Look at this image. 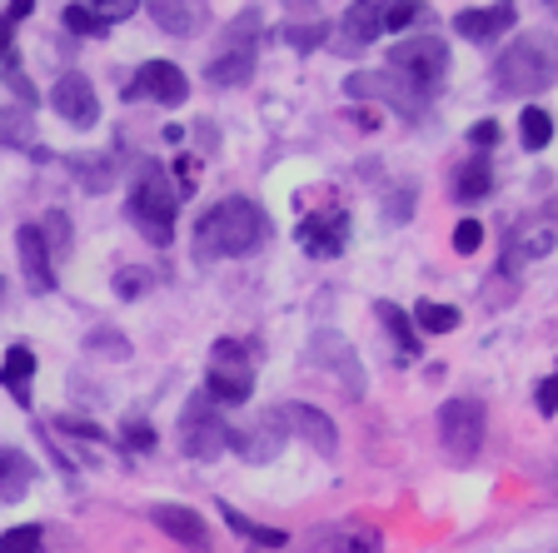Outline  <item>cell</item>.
Segmentation results:
<instances>
[{"label": "cell", "mask_w": 558, "mask_h": 553, "mask_svg": "<svg viewBox=\"0 0 558 553\" xmlns=\"http://www.w3.org/2000/svg\"><path fill=\"white\" fill-rule=\"evenodd\" d=\"M269 240V215L244 195H230L220 205H209L195 225V260H244V254L265 250Z\"/></svg>", "instance_id": "1"}, {"label": "cell", "mask_w": 558, "mask_h": 553, "mask_svg": "<svg viewBox=\"0 0 558 553\" xmlns=\"http://www.w3.org/2000/svg\"><path fill=\"white\" fill-rule=\"evenodd\" d=\"M558 85V46L548 35H519L499 60H494V91L523 100V95H544Z\"/></svg>", "instance_id": "2"}, {"label": "cell", "mask_w": 558, "mask_h": 553, "mask_svg": "<svg viewBox=\"0 0 558 553\" xmlns=\"http://www.w3.org/2000/svg\"><path fill=\"white\" fill-rule=\"evenodd\" d=\"M130 219L140 225V235L150 244H170L174 240V215H180V184H170L160 160H140L135 184H130V200H125Z\"/></svg>", "instance_id": "3"}, {"label": "cell", "mask_w": 558, "mask_h": 553, "mask_svg": "<svg viewBox=\"0 0 558 553\" xmlns=\"http://www.w3.org/2000/svg\"><path fill=\"white\" fill-rule=\"evenodd\" d=\"M384 70L429 105L434 95H439V85L449 81V46H444L439 35H404V40L389 50V65Z\"/></svg>", "instance_id": "4"}, {"label": "cell", "mask_w": 558, "mask_h": 553, "mask_svg": "<svg viewBox=\"0 0 558 553\" xmlns=\"http://www.w3.org/2000/svg\"><path fill=\"white\" fill-rule=\"evenodd\" d=\"M259 11H244L234 15V25L225 31L220 50L209 56L205 65V81L215 85V91H234V85H250V75H255V60H259Z\"/></svg>", "instance_id": "5"}, {"label": "cell", "mask_w": 558, "mask_h": 553, "mask_svg": "<svg viewBox=\"0 0 558 553\" xmlns=\"http://www.w3.org/2000/svg\"><path fill=\"white\" fill-rule=\"evenodd\" d=\"M439 444L453 464H474L478 449H484V434H488V414L478 399H444L439 404Z\"/></svg>", "instance_id": "6"}, {"label": "cell", "mask_w": 558, "mask_h": 553, "mask_svg": "<svg viewBox=\"0 0 558 553\" xmlns=\"http://www.w3.org/2000/svg\"><path fill=\"white\" fill-rule=\"evenodd\" d=\"M255 394V369L244 359V345L234 339H215V354H209V374H205V399L220 409V404H244Z\"/></svg>", "instance_id": "7"}, {"label": "cell", "mask_w": 558, "mask_h": 553, "mask_svg": "<svg viewBox=\"0 0 558 553\" xmlns=\"http://www.w3.org/2000/svg\"><path fill=\"white\" fill-rule=\"evenodd\" d=\"M225 449H230V424H225L220 409L205 394H195L185 404V414H180V454L209 464V459H220Z\"/></svg>", "instance_id": "8"}, {"label": "cell", "mask_w": 558, "mask_h": 553, "mask_svg": "<svg viewBox=\"0 0 558 553\" xmlns=\"http://www.w3.org/2000/svg\"><path fill=\"white\" fill-rule=\"evenodd\" d=\"M310 359L319 369H329V374H335L344 399H364V389H369V374H364V364H360V349L349 345L344 335H335V329H319V335H314V345H310Z\"/></svg>", "instance_id": "9"}, {"label": "cell", "mask_w": 558, "mask_h": 553, "mask_svg": "<svg viewBox=\"0 0 558 553\" xmlns=\"http://www.w3.org/2000/svg\"><path fill=\"white\" fill-rule=\"evenodd\" d=\"M290 444V424H284V414L279 409H265V414H255L250 424L230 429V449L240 454V459L250 464H269L279 459V449Z\"/></svg>", "instance_id": "10"}, {"label": "cell", "mask_w": 558, "mask_h": 553, "mask_svg": "<svg viewBox=\"0 0 558 553\" xmlns=\"http://www.w3.org/2000/svg\"><path fill=\"white\" fill-rule=\"evenodd\" d=\"M50 105H56V116L65 120L70 130L100 125V95H95L90 75H81V70H65V75H60L56 91H50Z\"/></svg>", "instance_id": "11"}, {"label": "cell", "mask_w": 558, "mask_h": 553, "mask_svg": "<svg viewBox=\"0 0 558 553\" xmlns=\"http://www.w3.org/2000/svg\"><path fill=\"white\" fill-rule=\"evenodd\" d=\"M125 100H155V105H185L190 81L174 60H145L135 70V81L125 85Z\"/></svg>", "instance_id": "12"}, {"label": "cell", "mask_w": 558, "mask_h": 553, "mask_svg": "<svg viewBox=\"0 0 558 553\" xmlns=\"http://www.w3.org/2000/svg\"><path fill=\"white\" fill-rule=\"evenodd\" d=\"M344 95L349 100H384V105H395V110H404L409 120H418L429 105L418 100L409 85H399L389 70H354V75H344Z\"/></svg>", "instance_id": "13"}, {"label": "cell", "mask_w": 558, "mask_h": 553, "mask_svg": "<svg viewBox=\"0 0 558 553\" xmlns=\"http://www.w3.org/2000/svg\"><path fill=\"white\" fill-rule=\"evenodd\" d=\"M300 244H304V254H314V260H335V254L349 244V215L339 205L319 209V215H304Z\"/></svg>", "instance_id": "14"}, {"label": "cell", "mask_w": 558, "mask_h": 553, "mask_svg": "<svg viewBox=\"0 0 558 553\" xmlns=\"http://www.w3.org/2000/svg\"><path fill=\"white\" fill-rule=\"evenodd\" d=\"M519 25V11L513 5H464V11L453 15V31L464 35L469 46H494L504 31Z\"/></svg>", "instance_id": "15"}, {"label": "cell", "mask_w": 558, "mask_h": 553, "mask_svg": "<svg viewBox=\"0 0 558 553\" xmlns=\"http://www.w3.org/2000/svg\"><path fill=\"white\" fill-rule=\"evenodd\" d=\"M15 254H21V275L31 285V294H50L56 289V260H50L46 240H40V225H21Z\"/></svg>", "instance_id": "16"}, {"label": "cell", "mask_w": 558, "mask_h": 553, "mask_svg": "<svg viewBox=\"0 0 558 553\" xmlns=\"http://www.w3.org/2000/svg\"><path fill=\"white\" fill-rule=\"evenodd\" d=\"M279 414H284L290 434H300L304 444H310V449H319L325 459L339 449V429H335V419H329L325 409H314V404H284Z\"/></svg>", "instance_id": "17"}, {"label": "cell", "mask_w": 558, "mask_h": 553, "mask_svg": "<svg viewBox=\"0 0 558 553\" xmlns=\"http://www.w3.org/2000/svg\"><path fill=\"white\" fill-rule=\"evenodd\" d=\"M379 35H384V5L364 0V5H349V11H344L339 35H335V50H339V56H354V50L374 46Z\"/></svg>", "instance_id": "18"}, {"label": "cell", "mask_w": 558, "mask_h": 553, "mask_svg": "<svg viewBox=\"0 0 558 553\" xmlns=\"http://www.w3.org/2000/svg\"><path fill=\"white\" fill-rule=\"evenodd\" d=\"M150 519H155V529L170 533V539H174V543H185V549H205V543H209L205 519H199L195 508H185V504H155V508H150Z\"/></svg>", "instance_id": "19"}, {"label": "cell", "mask_w": 558, "mask_h": 553, "mask_svg": "<svg viewBox=\"0 0 558 553\" xmlns=\"http://www.w3.org/2000/svg\"><path fill=\"white\" fill-rule=\"evenodd\" d=\"M135 5L130 0H110V5H65V31L75 35H105L116 21H130Z\"/></svg>", "instance_id": "20"}, {"label": "cell", "mask_w": 558, "mask_h": 553, "mask_svg": "<svg viewBox=\"0 0 558 553\" xmlns=\"http://www.w3.org/2000/svg\"><path fill=\"white\" fill-rule=\"evenodd\" d=\"M494 195V165L488 155H469L459 170H453V200L459 205H478V200Z\"/></svg>", "instance_id": "21"}, {"label": "cell", "mask_w": 558, "mask_h": 553, "mask_svg": "<svg viewBox=\"0 0 558 553\" xmlns=\"http://www.w3.org/2000/svg\"><path fill=\"white\" fill-rule=\"evenodd\" d=\"M31 380H35V349L11 345L5 349V364H0V389L25 409V404H31Z\"/></svg>", "instance_id": "22"}, {"label": "cell", "mask_w": 558, "mask_h": 553, "mask_svg": "<svg viewBox=\"0 0 558 553\" xmlns=\"http://www.w3.org/2000/svg\"><path fill=\"white\" fill-rule=\"evenodd\" d=\"M35 484V464L21 449H0V504H21Z\"/></svg>", "instance_id": "23"}, {"label": "cell", "mask_w": 558, "mask_h": 553, "mask_svg": "<svg viewBox=\"0 0 558 553\" xmlns=\"http://www.w3.org/2000/svg\"><path fill=\"white\" fill-rule=\"evenodd\" d=\"M374 314H379V324L389 329V339H395L399 364H409V359L418 354V329H414V320H409V310H399V304L379 300V304H374Z\"/></svg>", "instance_id": "24"}, {"label": "cell", "mask_w": 558, "mask_h": 553, "mask_svg": "<svg viewBox=\"0 0 558 553\" xmlns=\"http://www.w3.org/2000/svg\"><path fill=\"white\" fill-rule=\"evenodd\" d=\"M554 244H558V230H538V225H529V230H513L509 250H504V269L513 275V265H523V260H544Z\"/></svg>", "instance_id": "25"}, {"label": "cell", "mask_w": 558, "mask_h": 553, "mask_svg": "<svg viewBox=\"0 0 558 553\" xmlns=\"http://www.w3.org/2000/svg\"><path fill=\"white\" fill-rule=\"evenodd\" d=\"M150 21L160 25L165 35H195L205 25V5H174V0H155Z\"/></svg>", "instance_id": "26"}, {"label": "cell", "mask_w": 558, "mask_h": 553, "mask_svg": "<svg viewBox=\"0 0 558 553\" xmlns=\"http://www.w3.org/2000/svg\"><path fill=\"white\" fill-rule=\"evenodd\" d=\"M409 320H414V329H418V335H453V329H459V320H464V314L453 310V304H439V300H418Z\"/></svg>", "instance_id": "27"}, {"label": "cell", "mask_w": 558, "mask_h": 553, "mask_svg": "<svg viewBox=\"0 0 558 553\" xmlns=\"http://www.w3.org/2000/svg\"><path fill=\"white\" fill-rule=\"evenodd\" d=\"M329 31H335V25H325V15H314V21H284V25H279V35H284V46H294L300 56H310V50L325 46Z\"/></svg>", "instance_id": "28"}, {"label": "cell", "mask_w": 558, "mask_h": 553, "mask_svg": "<svg viewBox=\"0 0 558 553\" xmlns=\"http://www.w3.org/2000/svg\"><path fill=\"white\" fill-rule=\"evenodd\" d=\"M519 135H523V151H548V140H554V116L538 110V105L519 110Z\"/></svg>", "instance_id": "29"}, {"label": "cell", "mask_w": 558, "mask_h": 553, "mask_svg": "<svg viewBox=\"0 0 558 553\" xmlns=\"http://www.w3.org/2000/svg\"><path fill=\"white\" fill-rule=\"evenodd\" d=\"M220 514H225V524H230L234 533H244V539L265 543V549H284V533H279V529H259V524H250L240 508H230V504H220Z\"/></svg>", "instance_id": "30"}, {"label": "cell", "mask_w": 558, "mask_h": 553, "mask_svg": "<svg viewBox=\"0 0 558 553\" xmlns=\"http://www.w3.org/2000/svg\"><path fill=\"white\" fill-rule=\"evenodd\" d=\"M40 240H46V250H50V260H56V254H70V215L65 209H50L46 219H40Z\"/></svg>", "instance_id": "31"}, {"label": "cell", "mask_w": 558, "mask_h": 553, "mask_svg": "<svg viewBox=\"0 0 558 553\" xmlns=\"http://www.w3.org/2000/svg\"><path fill=\"white\" fill-rule=\"evenodd\" d=\"M35 125H31V110H0V145H31Z\"/></svg>", "instance_id": "32"}, {"label": "cell", "mask_w": 558, "mask_h": 553, "mask_svg": "<svg viewBox=\"0 0 558 553\" xmlns=\"http://www.w3.org/2000/svg\"><path fill=\"white\" fill-rule=\"evenodd\" d=\"M40 543H46L40 524H21V529L0 533V553H40Z\"/></svg>", "instance_id": "33"}, {"label": "cell", "mask_w": 558, "mask_h": 553, "mask_svg": "<svg viewBox=\"0 0 558 553\" xmlns=\"http://www.w3.org/2000/svg\"><path fill=\"white\" fill-rule=\"evenodd\" d=\"M0 75H5V85H11V91L21 95V105H25V110H31V105L40 100V95H35V85H31V75H25V70H21V60H15V56H5V60H0Z\"/></svg>", "instance_id": "34"}, {"label": "cell", "mask_w": 558, "mask_h": 553, "mask_svg": "<svg viewBox=\"0 0 558 553\" xmlns=\"http://www.w3.org/2000/svg\"><path fill=\"white\" fill-rule=\"evenodd\" d=\"M85 349H90V354H105V359H125L130 354V339L116 335V329H90Z\"/></svg>", "instance_id": "35"}, {"label": "cell", "mask_w": 558, "mask_h": 553, "mask_svg": "<svg viewBox=\"0 0 558 553\" xmlns=\"http://www.w3.org/2000/svg\"><path fill=\"white\" fill-rule=\"evenodd\" d=\"M484 250V225L478 219H459L453 225V254H478Z\"/></svg>", "instance_id": "36"}, {"label": "cell", "mask_w": 558, "mask_h": 553, "mask_svg": "<svg viewBox=\"0 0 558 553\" xmlns=\"http://www.w3.org/2000/svg\"><path fill=\"white\" fill-rule=\"evenodd\" d=\"M344 553H384V533L369 529V524H360V529L344 533Z\"/></svg>", "instance_id": "37"}, {"label": "cell", "mask_w": 558, "mask_h": 553, "mask_svg": "<svg viewBox=\"0 0 558 553\" xmlns=\"http://www.w3.org/2000/svg\"><path fill=\"white\" fill-rule=\"evenodd\" d=\"M145 289H150V275H145V269H120V275H116V294H120V300H140Z\"/></svg>", "instance_id": "38"}, {"label": "cell", "mask_w": 558, "mask_h": 553, "mask_svg": "<svg viewBox=\"0 0 558 553\" xmlns=\"http://www.w3.org/2000/svg\"><path fill=\"white\" fill-rule=\"evenodd\" d=\"M469 145H474V155L494 151V145H499V120H478V125L469 130Z\"/></svg>", "instance_id": "39"}, {"label": "cell", "mask_w": 558, "mask_h": 553, "mask_svg": "<svg viewBox=\"0 0 558 553\" xmlns=\"http://www.w3.org/2000/svg\"><path fill=\"white\" fill-rule=\"evenodd\" d=\"M538 414H544V419H554V414H558V369L548 374L544 384H538Z\"/></svg>", "instance_id": "40"}, {"label": "cell", "mask_w": 558, "mask_h": 553, "mask_svg": "<svg viewBox=\"0 0 558 553\" xmlns=\"http://www.w3.org/2000/svg\"><path fill=\"white\" fill-rule=\"evenodd\" d=\"M418 21V5H384V31H404Z\"/></svg>", "instance_id": "41"}, {"label": "cell", "mask_w": 558, "mask_h": 553, "mask_svg": "<svg viewBox=\"0 0 558 553\" xmlns=\"http://www.w3.org/2000/svg\"><path fill=\"white\" fill-rule=\"evenodd\" d=\"M125 444H130V449H150V444H155V429L145 424V419H130V424H125Z\"/></svg>", "instance_id": "42"}, {"label": "cell", "mask_w": 558, "mask_h": 553, "mask_svg": "<svg viewBox=\"0 0 558 553\" xmlns=\"http://www.w3.org/2000/svg\"><path fill=\"white\" fill-rule=\"evenodd\" d=\"M31 11H35V5H31V0H15V5H11V11H5V21H11V25H15V21H25V15H31Z\"/></svg>", "instance_id": "43"}, {"label": "cell", "mask_w": 558, "mask_h": 553, "mask_svg": "<svg viewBox=\"0 0 558 553\" xmlns=\"http://www.w3.org/2000/svg\"><path fill=\"white\" fill-rule=\"evenodd\" d=\"M11 21H0V60H5V56H11Z\"/></svg>", "instance_id": "44"}, {"label": "cell", "mask_w": 558, "mask_h": 553, "mask_svg": "<svg viewBox=\"0 0 558 553\" xmlns=\"http://www.w3.org/2000/svg\"><path fill=\"white\" fill-rule=\"evenodd\" d=\"M548 219H554V225H558V195L548 200Z\"/></svg>", "instance_id": "45"}, {"label": "cell", "mask_w": 558, "mask_h": 553, "mask_svg": "<svg viewBox=\"0 0 558 553\" xmlns=\"http://www.w3.org/2000/svg\"><path fill=\"white\" fill-rule=\"evenodd\" d=\"M548 15H554V21H558V0H548Z\"/></svg>", "instance_id": "46"}, {"label": "cell", "mask_w": 558, "mask_h": 553, "mask_svg": "<svg viewBox=\"0 0 558 553\" xmlns=\"http://www.w3.org/2000/svg\"><path fill=\"white\" fill-rule=\"evenodd\" d=\"M0 294H5V279H0Z\"/></svg>", "instance_id": "47"}]
</instances>
